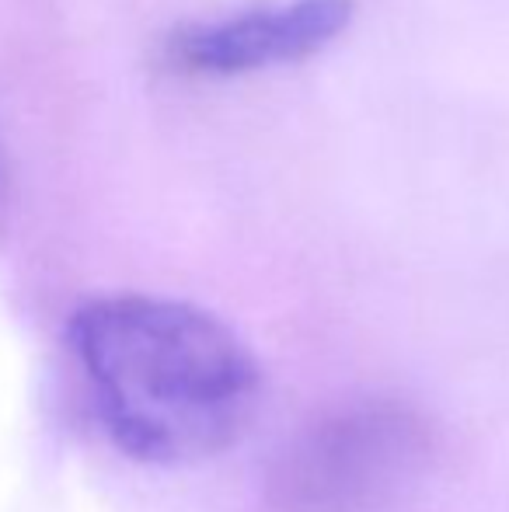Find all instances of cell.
I'll use <instances>...</instances> for the list:
<instances>
[{
    "label": "cell",
    "mask_w": 509,
    "mask_h": 512,
    "mask_svg": "<svg viewBox=\"0 0 509 512\" xmlns=\"http://www.w3.org/2000/svg\"><path fill=\"white\" fill-rule=\"evenodd\" d=\"M436 453L433 422L401 398H353L321 411L276 453V512H381L401 499Z\"/></svg>",
    "instance_id": "cell-2"
},
{
    "label": "cell",
    "mask_w": 509,
    "mask_h": 512,
    "mask_svg": "<svg viewBox=\"0 0 509 512\" xmlns=\"http://www.w3.org/2000/svg\"><path fill=\"white\" fill-rule=\"evenodd\" d=\"M67 349L105 436L140 464L217 457L262 401V366L245 338L185 300L91 297L70 314Z\"/></svg>",
    "instance_id": "cell-1"
},
{
    "label": "cell",
    "mask_w": 509,
    "mask_h": 512,
    "mask_svg": "<svg viewBox=\"0 0 509 512\" xmlns=\"http://www.w3.org/2000/svg\"><path fill=\"white\" fill-rule=\"evenodd\" d=\"M7 189H11V182H7V157H4V150H0V206H4V199H7Z\"/></svg>",
    "instance_id": "cell-4"
},
{
    "label": "cell",
    "mask_w": 509,
    "mask_h": 512,
    "mask_svg": "<svg viewBox=\"0 0 509 512\" xmlns=\"http://www.w3.org/2000/svg\"><path fill=\"white\" fill-rule=\"evenodd\" d=\"M353 18V0H279L199 21L171 39V56L203 74H245L311 56Z\"/></svg>",
    "instance_id": "cell-3"
}]
</instances>
